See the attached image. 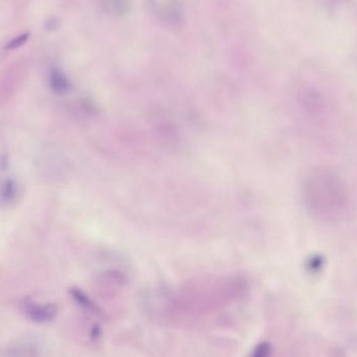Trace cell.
I'll return each instance as SVG.
<instances>
[{
  "label": "cell",
  "instance_id": "obj_1",
  "mask_svg": "<svg viewBox=\"0 0 357 357\" xmlns=\"http://www.w3.org/2000/svg\"><path fill=\"white\" fill-rule=\"evenodd\" d=\"M307 197L314 212L333 216L345 210L347 197L342 183L328 174H317L307 185Z\"/></svg>",
  "mask_w": 357,
  "mask_h": 357
},
{
  "label": "cell",
  "instance_id": "obj_2",
  "mask_svg": "<svg viewBox=\"0 0 357 357\" xmlns=\"http://www.w3.org/2000/svg\"><path fill=\"white\" fill-rule=\"evenodd\" d=\"M148 6L155 18L163 25L174 29L182 24V0H148Z\"/></svg>",
  "mask_w": 357,
  "mask_h": 357
},
{
  "label": "cell",
  "instance_id": "obj_3",
  "mask_svg": "<svg viewBox=\"0 0 357 357\" xmlns=\"http://www.w3.org/2000/svg\"><path fill=\"white\" fill-rule=\"evenodd\" d=\"M58 306L54 303L41 304L33 300L23 302V312L27 319L38 324L52 322L58 314Z\"/></svg>",
  "mask_w": 357,
  "mask_h": 357
},
{
  "label": "cell",
  "instance_id": "obj_4",
  "mask_svg": "<svg viewBox=\"0 0 357 357\" xmlns=\"http://www.w3.org/2000/svg\"><path fill=\"white\" fill-rule=\"evenodd\" d=\"M132 0H100V6L107 14L123 16L131 8Z\"/></svg>",
  "mask_w": 357,
  "mask_h": 357
},
{
  "label": "cell",
  "instance_id": "obj_5",
  "mask_svg": "<svg viewBox=\"0 0 357 357\" xmlns=\"http://www.w3.org/2000/svg\"><path fill=\"white\" fill-rule=\"evenodd\" d=\"M50 88L56 92V94L66 93L69 90V81L65 77L64 73L60 69H52L50 73Z\"/></svg>",
  "mask_w": 357,
  "mask_h": 357
},
{
  "label": "cell",
  "instance_id": "obj_6",
  "mask_svg": "<svg viewBox=\"0 0 357 357\" xmlns=\"http://www.w3.org/2000/svg\"><path fill=\"white\" fill-rule=\"evenodd\" d=\"M18 195V187L13 180H4L0 182V204L8 205L16 199Z\"/></svg>",
  "mask_w": 357,
  "mask_h": 357
},
{
  "label": "cell",
  "instance_id": "obj_7",
  "mask_svg": "<svg viewBox=\"0 0 357 357\" xmlns=\"http://www.w3.org/2000/svg\"><path fill=\"white\" fill-rule=\"evenodd\" d=\"M70 294L73 296V300L77 302L79 307L83 308L84 310L90 312V314H100V308L94 304V302L83 291L75 287V289H71Z\"/></svg>",
  "mask_w": 357,
  "mask_h": 357
},
{
  "label": "cell",
  "instance_id": "obj_8",
  "mask_svg": "<svg viewBox=\"0 0 357 357\" xmlns=\"http://www.w3.org/2000/svg\"><path fill=\"white\" fill-rule=\"evenodd\" d=\"M271 356H272V346L268 342H261L258 344L251 354V357H271Z\"/></svg>",
  "mask_w": 357,
  "mask_h": 357
},
{
  "label": "cell",
  "instance_id": "obj_9",
  "mask_svg": "<svg viewBox=\"0 0 357 357\" xmlns=\"http://www.w3.org/2000/svg\"><path fill=\"white\" fill-rule=\"evenodd\" d=\"M29 33H23L21 35L17 36L14 39L10 40V43L6 45L8 50H17V48L21 47L24 45L27 41H29Z\"/></svg>",
  "mask_w": 357,
  "mask_h": 357
},
{
  "label": "cell",
  "instance_id": "obj_10",
  "mask_svg": "<svg viewBox=\"0 0 357 357\" xmlns=\"http://www.w3.org/2000/svg\"><path fill=\"white\" fill-rule=\"evenodd\" d=\"M323 3L326 8H331V10H335V8H341L343 6L348 0H322Z\"/></svg>",
  "mask_w": 357,
  "mask_h": 357
}]
</instances>
